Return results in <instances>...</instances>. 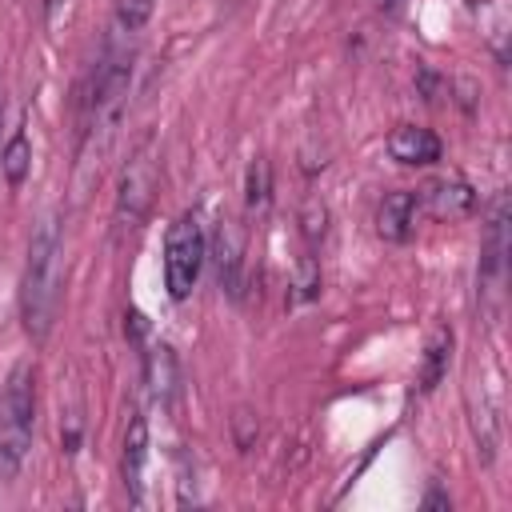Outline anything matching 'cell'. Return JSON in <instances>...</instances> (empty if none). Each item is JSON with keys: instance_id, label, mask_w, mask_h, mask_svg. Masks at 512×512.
Returning a JSON list of instances; mask_svg holds the SVG:
<instances>
[{"instance_id": "6da1fadb", "label": "cell", "mask_w": 512, "mask_h": 512, "mask_svg": "<svg viewBox=\"0 0 512 512\" xmlns=\"http://www.w3.org/2000/svg\"><path fill=\"white\" fill-rule=\"evenodd\" d=\"M60 288H64V224L60 212H48L32 228L28 260L20 276V320L32 344H44L52 336L60 312Z\"/></svg>"}, {"instance_id": "7a4b0ae2", "label": "cell", "mask_w": 512, "mask_h": 512, "mask_svg": "<svg viewBox=\"0 0 512 512\" xmlns=\"http://www.w3.org/2000/svg\"><path fill=\"white\" fill-rule=\"evenodd\" d=\"M128 84H132L128 52H108L100 72H96V84L88 96V116L80 128V164H76L80 184L96 180L108 152H112V140L120 132V120H124V104H128Z\"/></svg>"}, {"instance_id": "3957f363", "label": "cell", "mask_w": 512, "mask_h": 512, "mask_svg": "<svg viewBox=\"0 0 512 512\" xmlns=\"http://www.w3.org/2000/svg\"><path fill=\"white\" fill-rule=\"evenodd\" d=\"M36 428V368L16 360L0 384V472L16 476L28 460Z\"/></svg>"}, {"instance_id": "277c9868", "label": "cell", "mask_w": 512, "mask_h": 512, "mask_svg": "<svg viewBox=\"0 0 512 512\" xmlns=\"http://www.w3.org/2000/svg\"><path fill=\"white\" fill-rule=\"evenodd\" d=\"M204 260H208V236L200 228V216L180 212L168 224V236H164V288L176 304L192 296Z\"/></svg>"}, {"instance_id": "5b68a950", "label": "cell", "mask_w": 512, "mask_h": 512, "mask_svg": "<svg viewBox=\"0 0 512 512\" xmlns=\"http://www.w3.org/2000/svg\"><path fill=\"white\" fill-rule=\"evenodd\" d=\"M156 188H160V168H156V152H152V140H144L128 164H124V176H120V192H116V212H112V224H116V236H132L152 204H156Z\"/></svg>"}, {"instance_id": "8992f818", "label": "cell", "mask_w": 512, "mask_h": 512, "mask_svg": "<svg viewBox=\"0 0 512 512\" xmlns=\"http://www.w3.org/2000/svg\"><path fill=\"white\" fill-rule=\"evenodd\" d=\"M416 200H420V208L432 220H448V224H456V220H464V216L476 212V188L468 180H460V176L432 180Z\"/></svg>"}, {"instance_id": "52a82bcc", "label": "cell", "mask_w": 512, "mask_h": 512, "mask_svg": "<svg viewBox=\"0 0 512 512\" xmlns=\"http://www.w3.org/2000/svg\"><path fill=\"white\" fill-rule=\"evenodd\" d=\"M416 216H420V200L412 188L384 192V200L376 208V236L388 244H408L416 232Z\"/></svg>"}, {"instance_id": "ba28073f", "label": "cell", "mask_w": 512, "mask_h": 512, "mask_svg": "<svg viewBox=\"0 0 512 512\" xmlns=\"http://www.w3.org/2000/svg\"><path fill=\"white\" fill-rule=\"evenodd\" d=\"M388 156L400 160V164H412V168H424V164H436L444 156V144L432 128H420V124H396L388 132Z\"/></svg>"}, {"instance_id": "9c48e42d", "label": "cell", "mask_w": 512, "mask_h": 512, "mask_svg": "<svg viewBox=\"0 0 512 512\" xmlns=\"http://www.w3.org/2000/svg\"><path fill=\"white\" fill-rule=\"evenodd\" d=\"M144 460H148V420L132 416L124 432V452H120V480L132 504H144Z\"/></svg>"}, {"instance_id": "30bf717a", "label": "cell", "mask_w": 512, "mask_h": 512, "mask_svg": "<svg viewBox=\"0 0 512 512\" xmlns=\"http://www.w3.org/2000/svg\"><path fill=\"white\" fill-rule=\"evenodd\" d=\"M240 264H244V236L232 220H220V228H216V276H220V288H228L232 296H240Z\"/></svg>"}, {"instance_id": "8fae6325", "label": "cell", "mask_w": 512, "mask_h": 512, "mask_svg": "<svg viewBox=\"0 0 512 512\" xmlns=\"http://www.w3.org/2000/svg\"><path fill=\"white\" fill-rule=\"evenodd\" d=\"M144 380H148L152 400H156L160 408H168V404H172V392H176V380H180L176 356H172L168 344H152V348H148V356H144Z\"/></svg>"}, {"instance_id": "7c38bea8", "label": "cell", "mask_w": 512, "mask_h": 512, "mask_svg": "<svg viewBox=\"0 0 512 512\" xmlns=\"http://www.w3.org/2000/svg\"><path fill=\"white\" fill-rule=\"evenodd\" d=\"M28 172H32V140H28V128L20 124L0 148V176L8 180V188H24Z\"/></svg>"}, {"instance_id": "4fadbf2b", "label": "cell", "mask_w": 512, "mask_h": 512, "mask_svg": "<svg viewBox=\"0 0 512 512\" xmlns=\"http://www.w3.org/2000/svg\"><path fill=\"white\" fill-rule=\"evenodd\" d=\"M448 356H452V328H436L432 336H428V344H424V360H420V392H432L440 380H444V372H448Z\"/></svg>"}, {"instance_id": "5bb4252c", "label": "cell", "mask_w": 512, "mask_h": 512, "mask_svg": "<svg viewBox=\"0 0 512 512\" xmlns=\"http://www.w3.org/2000/svg\"><path fill=\"white\" fill-rule=\"evenodd\" d=\"M268 200H272V164L264 156H252L248 164V180H244V204H248V216L260 220L268 212Z\"/></svg>"}, {"instance_id": "9a60e30c", "label": "cell", "mask_w": 512, "mask_h": 512, "mask_svg": "<svg viewBox=\"0 0 512 512\" xmlns=\"http://www.w3.org/2000/svg\"><path fill=\"white\" fill-rule=\"evenodd\" d=\"M292 300L296 304H304V300H316L320 296V264H316V256L312 252H304L300 260H296V280H292Z\"/></svg>"}, {"instance_id": "2e32d148", "label": "cell", "mask_w": 512, "mask_h": 512, "mask_svg": "<svg viewBox=\"0 0 512 512\" xmlns=\"http://www.w3.org/2000/svg\"><path fill=\"white\" fill-rule=\"evenodd\" d=\"M300 232H304L308 248L324 240V232H328V208H324V200L312 196V200L304 204V212H300Z\"/></svg>"}, {"instance_id": "e0dca14e", "label": "cell", "mask_w": 512, "mask_h": 512, "mask_svg": "<svg viewBox=\"0 0 512 512\" xmlns=\"http://www.w3.org/2000/svg\"><path fill=\"white\" fill-rule=\"evenodd\" d=\"M156 12V0H116V24L128 32H140Z\"/></svg>"}, {"instance_id": "ac0fdd59", "label": "cell", "mask_w": 512, "mask_h": 512, "mask_svg": "<svg viewBox=\"0 0 512 512\" xmlns=\"http://www.w3.org/2000/svg\"><path fill=\"white\" fill-rule=\"evenodd\" d=\"M60 448H64L68 456L80 448V412H76V408H72V412H68V420L60 424Z\"/></svg>"}, {"instance_id": "d6986e66", "label": "cell", "mask_w": 512, "mask_h": 512, "mask_svg": "<svg viewBox=\"0 0 512 512\" xmlns=\"http://www.w3.org/2000/svg\"><path fill=\"white\" fill-rule=\"evenodd\" d=\"M64 8H68V0H44V12H48V20H56Z\"/></svg>"}, {"instance_id": "ffe728a7", "label": "cell", "mask_w": 512, "mask_h": 512, "mask_svg": "<svg viewBox=\"0 0 512 512\" xmlns=\"http://www.w3.org/2000/svg\"><path fill=\"white\" fill-rule=\"evenodd\" d=\"M0 120H4V104H0Z\"/></svg>"}]
</instances>
